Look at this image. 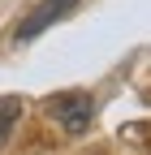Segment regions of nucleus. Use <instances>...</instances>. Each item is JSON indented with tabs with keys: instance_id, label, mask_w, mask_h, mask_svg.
<instances>
[{
	"instance_id": "f257e3e1",
	"label": "nucleus",
	"mask_w": 151,
	"mask_h": 155,
	"mask_svg": "<svg viewBox=\"0 0 151 155\" xmlns=\"http://www.w3.org/2000/svg\"><path fill=\"white\" fill-rule=\"evenodd\" d=\"M48 116L65 134H82L91 121H95V95H86V91H61V95L48 99Z\"/></svg>"
},
{
	"instance_id": "f03ea898",
	"label": "nucleus",
	"mask_w": 151,
	"mask_h": 155,
	"mask_svg": "<svg viewBox=\"0 0 151 155\" xmlns=\"http://www.w3.org/2000/svg\"><path fill=\"white\" fill-rule=\"evenodd\" d=\"M78 5H82V0H39V5L22 17V26H17V43H30L35 35H43L48 26L61 22V17H69Z\"/></svg>"
},
{
	"instance_id": "7ed1b4c3",
	"label": "nucleus",
	"mask_w": 151,
	"mask_h": 155,
	"mask_svg": "<svg viewBox=\"0 0 151 155\" xmlns=\"http://www.w3.org/2000/svg\"><path fill=\"white\" fill-rule=\"evenodd\" d=\"M17 121H22V99L17 95H0V147L13 138Z\"/></svg>"
}]
</instances>
